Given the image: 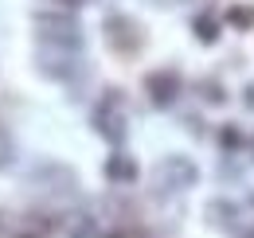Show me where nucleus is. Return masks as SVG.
Instances as JSON below:
<instances>
[{
  "instance_id": "1",
  "label": "nucleus",
  "mask_w": 254,
  "mask_h": 238,
  "mask_svg": "<svg viewBox=\"0 0 254 238\" xmlns=\"http://www.w3.org/2000/svg\"><path fill=\"white\" fill-rule=\"evenodd\" d=\"M145 90H149V98H153L157 106H172L176 94H180V74H176V70H153V74L145 78Z\"/></svg>"
},
{
  "instance_id": "2",
  "label": "nucleus",
  "mask_w": 254,
  "mask_h": 238,
  "mask_svg": "<svg viewBox=\"0 0 254 238\" xmlns=\"http://www.w3.org/2000/svg\"><path fill=\"white\" fill-rule=\"evenodd\" d=\"M106 39H110L118 51H133V47L141 43V31H137V24H133L129 16H110V20H106Z\"/></svg>"
},
{
  "instance_id": "3",
  "label": "nucleus",
  "mask_w": 254,
  "mask_h": 238,
  "mask_svg": "<svg viewBox=\"0 0 254 238\" xmlns=\"http://www.w3.org/2000/svg\"><path fill=\"white\" fill-rule=\"evenodd\" d=\"M106 176H110V179H133V176H137V168H133V160H129V156L118 152V156H110V160H106Z\"/></svg>"
},
{
  "instance_id": "4",
  "label": "nucleus",
  "mask_w": 254,
  "mask_h": 238,
  "mask_svg": "<svg viewBox=\"0 0 254 238\" xmlns=\"http://www.w3.org/2000/svg\"><path fill=\"white\" fill-rule=\"evenodd\" d=\"M227 20H231L235 28H254V8H231Z\"/></svg>"
},
{
  "instance_id": "5",
  "label": "nucleus",
  "mask_w": 254,
  "mask_h": 238,
  "mask_svg": "<svg viewBox=\"0 0 254 238\" xmlns=\"http://www.w3.org/2000/svg\"><path fill=\"white\" fill-rule=\"evenodd\" d=\"M195 39H199V43H215V39H219L215 24H211V20H195Z\"/></svg>"
},
{
  "instance_id": "6",
  "label": "nucleus",
  "mask_w": 254,
  "mask_h": 238,
  "mask_svg": "<svg viewBox=\"0 0 254 238\" xmlns=\"http://www.w3.org/2000/svg\"><path fill=\"white\" fill-rule=\"evenodd\" d=\"M8 160H12V137H8L4 129H0V168H4Z\"/></svg>"
},
{
  "instance_id": "7",
  "label": "nucleus",
  "mask_w": 254,
  "mask_h": 238,
  "mask_svg": "<svg viewBox=\"0 0 254 238\" xmlns=\"http://www.w3.org/2000/svg\"><path fill=\"white\" fill-rule=\"evenodd\" d=\"M55 4H63V8H78L82 0H55Z\"/></svg>"
},
{
  "instance_id": "8",
  "label": "nucleus",
  "mask_w": 254,
  "mask_h": 238,
  "mask_svg": "<svg viewBox=\"0 0 254 238\" xmlns=\"http://www.w3.org/2000/svg\"><path fill=\"white\" fill-rule=\"evenodd\" d=\"M247 94H251V98H247V102H251V106H254V86H251V90H247Z\"/></svg>"
},
{
  "instance_id": "9",
  "label": "nucleus",
  "mask_w": 254,
  "mask_h": 238,
  "mask_svg": "<svg viewBox=\"0 0 254 238\" xmlns=\"http://www.w3.org/2000/svg\"><path fill=\"white\" fill-rule=\"evenodd\" d=\"M251 238H254V235H251Z\"/></svg>"
}]
</instances>
